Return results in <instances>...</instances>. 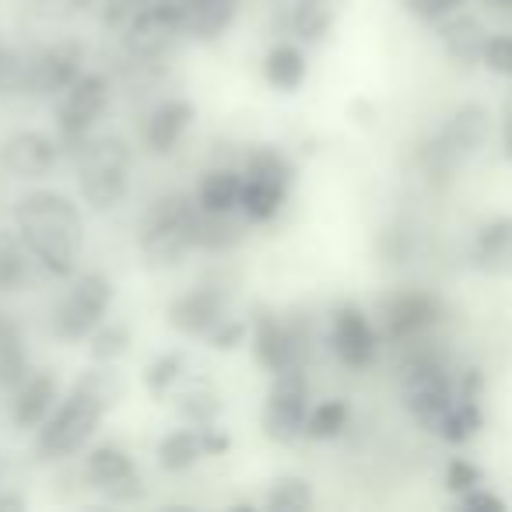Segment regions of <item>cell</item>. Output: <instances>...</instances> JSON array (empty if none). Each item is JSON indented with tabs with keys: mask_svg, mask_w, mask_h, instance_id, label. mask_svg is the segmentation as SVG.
Here are the masks:
<instances>
[{
	"mask_svg": "<svg viewBox=\"0 0 512 512\" xmlns=\"http://www.w3.org/2000/svg\"><path fill=\"white\" fill-rule=\"evenodd\" d=\"M109 302H113V285L102 274H81L71 285V292L64 295V302L53 313V330L64 341H81L92 337V330L102 323Z\"/></svg>",
	"mask_w": 512,
	"mask_h": 512,
	"instance_id": "cell-7",
	"label": "cell"
},
{
	"mask_svg": "<svg viewBox=\"0 0 512 512\" xmlns=\"http://www.w3.org/2000/svg\"><path fill=\"white\" fill-rule=\"evenodd\" d=\"M264 74L274 88L281 92H299L302 81H306V57L299 53V46L278 43L264 60Z\"/></svg>",
	"mask_w": 512,
	"mask_h": 512,
	"instance_id": "cell-25",
	"label": "cell"
},
{
	"mask_svg": "<svg viewBox=\"0 0 512 512\" xmlns=\"http://www.w3.org/2000/svg\"><path fill=\"white\" fill-rule=\"evenodd\" d=\"M481 64L495 74H512V36H491L484 43V53H481Z\"/></svg>",
	"mask_w": 512,
	"mask_h": 512,
	"instance_id": "cell-38",
	"label": "cell"
},
{
	"mask_svg": "<svg viewBox=\"0 0 512 512\" xmlns=\"http://www.w3.org/2000/svg\"><path fill=\"white\" fill-rule=\"evenodd\" d=\"M484 474L481 467H474L470 460H463V456H456V460H449L446 467V488L456 491V495H467V491L481 488Z\"/></svg>",
	"mask_w": 512,
	"mask_h": 512,
	"instance_id": "cell-37",
	"label": "cell"
},
{
	"mask_svg": "<svg viewBox=\"0 0 512 512\" xmlns=\"http://www.w3.org/2000/svg\"><path fill=\"white\" fill-rule=\"evenodd\" d=\"M179 376H183V355H179V351H169V355H158L155 362L148 365L144 386H148L155 397H165V390H172V386L179 383Z\"/></svg>",
	"mask_w": 512,
	"mask_h": 512,
	"instance_id": "cell-35",
	"label": "cell"
},
{
	"mask_svg": "<svg viewBox=\"0 0 512 512\" xmlns=\"http://www.w3.org/2000/svg\"><path fill=\"white\" fill-rule=\"evenodd\" d=\"M200 456H204V446H200V428L197 432H193V428H183V432H172L158 442V463H162L165 470H172V474L190 470Z\"/></svg>",
	"mask_w": 512,
	"mask_h": 512,
	"instance_id": "cell-28",
	"label": "cell"
},
{
	"mask_svg": "<svg viewBox=\"0 0 512 512\" xmlns=\"http://www.w3.org/2000/svg\"><path fill=\"white\" fill-rule=\"evenodd\" d=\"M15 225L25 249L53 278H71L85 242V225H81V211L64 193L39 190L22 197L15 207Z\"/></svg>",
	"mask_w": 512,
	"mask_h": 512,
	"instance_id": "cell-1",
	"label": "cell"
},
{
	"mask_svg": "<svg viewBox=\"0 0 512 512\" xmlns=\"http://www.w3.org/2000/svg\"><path fill=\"white\" fill-rule=\"evenodd\" d=\"M242 239V228L232 221V214H211L200 207L197 214V246L200 249H232Z\"/></svg>",
	"mask_w": 512,
	"mask_h": 512,
	"instance_id": "cell-30",
	"label": "cell"
},
{
	"mask_svg": "<svg viewBox=\"0 0 512 512\" xmlns=\"http://www.w3.org/2000/svg\"><path fill=\"white\" fill-rule=\"evenodd\" d=\"M18 509H25V498L8 495V491H0V512H18Z\"/></svg>",
	"mask_w": 512,
	"mask_h": 512,
	"instance_id": "cell-45",
	"label": "cell"
},
{
	"mask_svg": "<svg viewBox=\"0 0 512 512\" xmlns=\"http://www.w3.org/2000/svg\"><path fill=\"white\" fill-rule=\"evenodd\" d=\"M197 214L200 204L193 197L172 193L158 200L141 221V253L148 267H172L179 264L193 246H197Z\"/></svg>",
	"mask_w": 512,
	"mask_h": 512,
	"instance_id": "cell-3",
	"label": "cell"
},
{
	"mask_svg": "<svg viewBox=\"0 0 512 512\" xmlns=\"http://www.w3.org/2000/svg\"><path fill=\"white\" fill-rule=\"evenodd\" d=\"M15 344H22V330H18L15 320H8V316L0 313V351L15 348Z\"/></svg>",
	"mask_w": 512,
	"mask_h": 512,
	"instance_id": "cell-44",
	"label": "cell"
},
{
	"mask_svg": "<svg viewBox=\"0 0 512 512\" xmlns=\"http://www.w3.org/2000/svg\"><path fill=\"white\" fill-rule=\"evenodd\" d=\"M484 425V414L481 407H477L474 397H456V404L449 407L446 421L439 425V435L446 442H453V446H460V442H467L470 435H477V428Z\"/></svg>",
	"mask_w": 512,
	"mask_h": 512,
	"instance_id": "cell-29",
	"label": "cell"
},
{
	"mask_svg": "<svg viewBox=\"0 0 512 512\" xmlns=\"http://www.w3.org/2000/svg\"><path fill=\"white\" fill-rule=\"evenodd\" d=\"M127 179L130 148L120 137H95L78 148V186L95 211H113L127 193Z\"/></svg>",
	"mask_w": 512,
	"mask_h": 512,
	"instance_id": "cell-4",
	"label": "cell"
},
{
	"mask_svg": "<svg viewBox=\"0 0 512 512\" xmlns=\"http://www.w3.org/2000/svg\"><path fill=\"white\" fill-rule=\"evenodd\" d=\"M509 228H512V221H509Z\"/></svg>",
	"mask_w": 512,
	"mask_h": 512,
	"instance_id": "cell-48",
	"label": "cell"
},
{
	"mask_svg": "<svg viewBox=\"0 0 512 512\" xmlns=\"http://www.w3.org/2000/svg\"><path fill=\"white\" fill-rule=\"evenodd\" d=\"M179 32H183V25H179L176 18L162 15V11H155L151 4H144V0H134V11H130V18H127V50L134 53V57H144V60L162 57Z\"/></svg>",
	"mask_w": 512,
	"mask_h": 512,
	"instance_id": "cell-14",
	"label": "cell"
},
{
	"mask_svg": "<svg viewBox=\"0 0 512 512\" xmlns=\"http://www.w3.org/2000/svg\"><path fill=\"white\" fill-rule=\"evenodd\" d=\"M484 43H488V32L481 29L477 18L460 15L442 25V46H446V53L456 64H477L484 53Z\"/></svg>",
	"mask_w": 512,
	"mask_h": 512,
	"instance_id": "cell-22",
	"label": "cell"
},
{
	"mask_svg": "<svg viewBox=\"0 0 512 512\" xmlns=\"http://www.w3.org/2000/svg\"><path fill=\"white\" fill-rule=\"evenodd\" d=\"M488 137V109L484 106H463L446 120V127L425 144L421 151V165L432 176H453L470 155L484 144Z\"/></svg>",
	"mask_w": 512,
	"mask_h": 512,
	"instance_id": "cell-5",
	"label": "cell"
},
{
	"mask_svg": "<svg viewBox=\"0 0 512 512\" xmlns=\"http://www.w3.org/2000/svg\"><path fill=\"white\" fill-rule=\"evenodd\" d=\"M130 348V330L123 323H109V327H95L92 330V358L95 362H116L120 355H127Z\"/></svg>",
	"mask_w": 512,
	"mask_h": 512,
	"instance_id": "cell-34",
	"label": "cell"
},
{
	"mask_svg": "<svg viewBox=\"0 0 512 512\" xmlns=\"http://www.w3.org/2000/svg\"><path fill=\"white\" fill-rule=\"evenodd\" d=\"M242 337H246V323H239V320H221L218 327L207 334V341H211V348H218V351H228V348H239L242 344Z\"/></svg>",
	"mask_w": 512,
	"mask_h": 512,
	"instance_id": "cell-39",
	"label": "cell"
},
{
	"mask_svg": "<svg viewBox=\"0 0 512 512\" xmlns=\"http://www.w3.org/2000/svg\"><path fill=\"white\" fill-rule=\"evenodd\" d=\"M463 0H411V11L418 18H428V22H435V18H446L453 8H460Z\"/></svg>",
	"mask_w": 512,
	"mask_h": 512,
	"instance_id": "cell-42",
	"label": "cell"
},
{
	"mask_svg": "<svg viewBox=\"0 0 512 512\" xmlns=\"http://www.w3.org/2000/svg\"><path fill=\"white\" fill-rule=\"evenodd\" d=\"M439 320V302L425 292L393 295L383 306V330L390 341H411Z\"/></svg>",
	"mask_w": 512,
	"mask_h": 512,
	"instance_id": "cell-16",
	"label": "cell"
},
{
	"mask_svg": "<svg viewBox=\"0 0 512 512\" xmlns=\"http://www.w3.org/2000/svg\"><path fill=\"white\" fill-rule=\"evenodd\" d=\"M193 106L186 99H165L162 106L151 113L148 120V144L151 151H158V155H165V151H172L179 144V137L190 130L193 123Z\"/></svg>",
	"mask_w": 512,
	"mask_h": 512,
	"instance_id": "cell-19",
	"label": "cell"
},
{
	"mask_svg": "<svg viewBox=\"0 0 512 512\" xmlns=\"http://www.w3.org/2000/svg\"><path fill=\"white\" fill-rule=\"evenodd\" d=\"M176 411L197 428L214 425V418H218V411H221V397L211 379H204V376L186 379L176 390Z\"/></svg>",
	"mask_w": 512,
	"mask_h": 512,
	"instance_id": "cell-20",
	"label": "cell"
},
{
	"mask_svg": "<svg viewBox=\"0 0 512 512\" xmlns=\"http://www.w3.org/2000/svg\"><path fill=\"white\" fill-rule=\"evenodd\" d=\"M81 64H85V46L74 39H60L43 50H32L29 95H57L71 88L81 78Z\"/></svg>",
	"mask_w": 512,
	"mask_h": 512,
	"instance_id": "cell-10",
	"label": "cell"
},
{
	"mask_svg": "<svg viewBox=\"0 0 512 512\" xmlns=\"http://www.w3.org/2000/svg\"><path fill=\"white\" fill-rule=\"evenodd\" d=\"M123 397V383L113 369L106 372H88L74 383L67 400L43 421L39 432V456L43 460H60L71 456L85 446L99 428L102 414Z\"/></svg>",
	"mask_w": 512,
	"mask_h": 512,
	"instance_id": "cell-2",
	"label": "cell"
},
{
	"mask_svg": "<svg viewBox=\"0 0 512 512\" xmlns=\"http://www.w3.org/2000/svg\"><path fill=\"white\" fill-rule=\"evenodd\" d=\"M253 355L267 372H281L288 365H295V341L278 316L271 313L253 316Z\"/></svg>",
	"mask_w": 512,
	"mask_h": 512,
	"instance_id": "cell-17",
	"label": "cell"
},
{
	"mask_svg": "<svg viewBox=\"0 0 512 512\" xmlns=\"http://www.w3.org/2000/svg\"><path fill=\"white\" fill-rule=\"evenodd\" d=\"M285 193H288V186L271 183V179L246 176V179H242L239 207H242V214H246L249 221H271L274 214L281 211V204H285Z\"/></svg>",
	"mask_w": 512,
	"mask_h": 512,
	"instance_id": "cell-23",
	"label": "cell"
},
{
	"mask_svg": "<svg viewBox=\"0 0 512 512\" xmlns=\"http://www.w3.org/2000/svg\"><path fill=\"white\" fill-rule=\"evenodd\" d=\"M85 474L95 488H102L116 502H134L141 495V477H137L130 456L120 446H99L88 453Z\"/></svg>",
	"mask_w": 512,
	"mask_h": 512,
	"instance_id": "cell-13",
	"label": "cell"
},
{
	"mask_svg": "<svg viewBox=\"0 0 512 512\" xmlns=\"http://www.w3.org/2000/svg\"><path fill=\"white\" fill-rule=\"evenodd\" d=\"M246 176H253V179H271V183H281V186H288L292 183V176H295V169H292V162H288L281 151H274V148H256L253 155L246 158Z\"/></svg>",
	"mask_w": 512,
	"mask_h": 512,
	"instance_id": "cell-32",
	"label": "cell"
},
{
	"mask_svg": "<svg viewBox=\"0 0 512 512\" xmlns=\"http://www.w3.org/2000/svg\"><path fill=\"white\" fill-rule=\"evenodd\" d=\"M60 158V148L53 137L39 134V130H18L8 141L0 144V165L15 179H43L53 172Z\"/></svg>",
	"mask_w": 512,
	"mask_h": 512,
	"instance_id": "cell-11",
	"label": "cell"
},
{
	"mask_svg": "<svg viewBox=\"0 0 512 512\" xmlns=\"http://www.w3.org/2000/svg\"><path fill=\"white\" fill-rule=\"evenodd\" d=\"M200 446H204V456H221L232 446V439H228L225 432H218L214 425H204L200 428Z\"/></svg>",
	"mask_w": 512,
	"mask_h": 512,
	"instance_id": "cell-43",
	"label": "cell"
},
{
	"mask_svg": "<svg viewBox=\"0 0 512 512\" xmlns=\"http://www.w3.org/2000/svg\"><path fill=\"white\" fill-rule=\"evenodd\" d=\"M341 0H299L292 11V32L302 43H320L337 18Z\"/></svg>",
	"mask_w": 512,
	"mask_h": 512,
	"instance_id": "cell-24",
	"label": "cell"
},
{
	"mask_svg": "<svg viewBox=\"0 0 512 512\" xmlns=\"http://www.w3.org/2000/svg\"><path fill=\"white\" fill-rule=\"evenodd\" d=\"M25 379H29V355H25V344H15V348L0 351V390L15 393Z\"/></svg>",
	"mask_w": 512,
	"mask_h": 512,
	"instance_id": "cell-36",
	"label": "cell"
},
{
	"mask_svg": "<svg viewBox=\"0 0 512 512\" xmlns=\"http://www.w3.org/2000/svg\"><path fill=\"white\" fill-rule=\"evenodd\" d=\"M25 281H29V260L22 235L0 225V292H18Z\"/></svg>",
	"mask_w": 512,
	"mask_h": 512,
	"instance_id": "cell-27",
	"label": "cell"
},
{
	"mask_svg": "<svg viewBox=\"0 0 512 512\" xmlns=\"http://www.w3.org/2000/svg\"><path fill=\"white\" fill-rule=\"evenodd\" d=\"M239 197H242V179L228 169L207 172L197 190V204L211 214H232L239 207Z\"/></svg>",
	"mask_w": 512,
	"mask_h": 512,
	"instance_id": "cell-26",
	"label": "cell"
},
{
	"mask_svg": "<svg viewBox=\"0 0 512 512\" xmlns=\"http://www.w3.org/2000/svg\"><path fill=\"white\" fill-rule=\"evenodd\" d=\"M221 320H225V295L218 288H193L169 306L172 330L186 337H207Z\"/></svg>",
	"mask_w": 512,
	"mask_h": 512,
	"instance_id": "cell-15",
	"label": "cell"
},
{
	"mask_svg": "<svg viewBox=\"0 0 512 512\" xmlns=\"http://www.w3.org/2000/svg\"><path fill=\"white\" fill-rule=\"evenodd\" d=\"M460 505L470 512H505V502L498 495H491V491H467V495H460Z\"/></svg>",
	"mask_w": 512,
	"mask_h": 512,
	"instance_id": "cell-41",
	"label": "cell"
},
{
	"mask_svg": "<svg viewBox=\"0 0 512 512\" xmlns=\"http://www.w3.org/2000/svg\"><path fill=\"white\" fill-rule=\"evenodd\" d=\"M330 344H334V355L341 358L348 369H365V365L376 362L379 337H376V330H372V323L365 320L362 309L344 306V309H337V316H334Z\"/></svg>",
	"mask_w": 512,
	"mask_h": 512,
	"instance_id": "cell-12",
	"label": "cell"
},
{
	"mask_svg": "<svg viewBox=\"0 0 512 512\" xmlns=\"http://www.w3.org/2000/svg\"><path fill=\"white\" fill-rule=\"evenodd\" d=\"M502 144H505V158L512 162V113L505 116V127H502Z\"/></svg>",
	"mask_w": 512,
	"mask_h": 512,
	"instance_id": "cell-46",
	"label": "cell"
},
{
	"mask_svg": "<svg viewBox=\"0 0 512 512\" xmlns=\"http://www.w3.org/2000/svg\"><path fill=\"white\" fill-rule=\"evenodd\" d=\"M53 404H57V376L50 372H36L15 390V425L18 428H39L50 418Z\"/></svg>",
	"mask_w": 512,
	"mask_h": 512,
	"instance_id": "cell-18",
	"label": "cell"
},
{
	"mask_svg": "<svg viewBox=\"0 0 512 512\" xmlns=\"http://www.w3.org/2000/svg\"><path fill=\"white\" fill-rule=\"evenodd\" d=\"M344 425H348V404L344 400H323L306 418V432L313 439H334V435L344 432Z\"/></svg>",
	"mask_w": 512,
	"mask_h": 512,
	"instance_id": "cell-33",
	"label": "cell"
},
{
	"mask_svg": "<svg viewBox=\"0 0 512 512\" xmlns=\"http://www.w3.org/2000/svg\"><path fill=\"white\" fill-rule=\"evenodd\" d=\"M404 404L411 418L428 432H439L449 407L456 404L453 383L435 358H414L404 369Z\"/></svg>",
	"mask_w": 512,
	"mask_h": 512,
	"instance_id": "cell-6",
	"label": "cell"
},
{
	"mask_svg": "<svg viewBox=\"0 0 512 512\" xmlns=\"http://www.w3.org/2000/svg\"><path fill=\"white\" fill-rule=\"evenodd\" d=\"M235 11H239V0H190V11H186V36L193 39H218L221 32L232 25Z\"/></svg>",
	"mask_w": 512,
	"mask_h": 512,
	"instance_id": "cell-21",
	"label": "cell"
},
{
	"mask_svg": "<svg viewBox=\"0 0 512 512\" xmlns=\"http://www.w3.org/2000/svg\"><path fill=\"white\" fill-rule=\"evenodd\" d=\"M306 407H309V383L299 365L274 372L271 393L264 407V432L274 442H292L306 432Z\"/></svg>",
	"mask_w": 512,
	"mask_h": 512,
	"instance_id": "cell-8",
	"label": "cell"
},
{
	"mask_svg": "<svg viewBox=\"0 0 512 512\" xmlns=\"http://www.w3.org/2000/svg\"><path fill=\"white\" fill-rule=\"evenodd\" d=\"M498 4H512V0H498Z\"/></svg>",
	"mask_w": 512,
	"mask_h": 512,
	"instance_id": "cell-47",
	"label": "cell"
},
{
	"mask_svg": "<svg viewBox=\"0 0 512 512\" xmlns=\"http://www.w3.org/2000/svg\"><path fill=\"white\" fill-rule=\"evenodd\" d=\"M39 11L50 18H71V15H81V11L95 8L99 0H36Z\"/></svg>",
	"mask_w": 512,
	"mask_h": 512,
	"instance_id": "cell-40",
	"label": "cell"
},
{
	"mask_svg": "<svg viewBox=\"0 0 512 512\" xmlns=\"http://www.w3.org/2000/svg\"><path fill=\"white\" fill-rule=\"evenodd\" d=\"M313 505V484L302 477H281L267 495V509L271 512H302Z\"/></svg>",
	"mask_w": 512,
	"mask_h": 512,
	"instance_id": "cell-31",
	"label": "cell"
},
{
	"mask_svg": "<svg viewBox=\"0 0 512 512\" xmlns=\"http://www.w3.org/2000/svg\"><path fill=\"white\" fill-rule=\"evenodd\" d=\"M106 102H109V81L102 74L81 71V78L71 88H64V99H60L57 109L60 134L67 141H81L92 130V123L106 113Z\"/></svg>",
	"mask_w": 512,
	"mask_h": 512,
	"instance_id": "cell-9",
	"label": "cell"
}]
</instances>
